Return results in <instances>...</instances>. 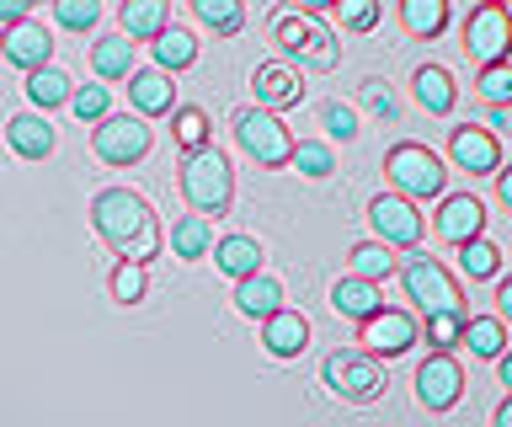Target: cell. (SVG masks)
<instances>
[{"label":"cell","instance_id":"3957f363","mask_svg":"<svg viewBox=\"0 0 512 427\" xmlns=\"http://www.w3.org/2000/svg\"><path fill=\"white\" fill-rule=\"evenodd\" d=\"M272 43H278L288 59H299L304 70H336V59H342L331 27L304 6H278L272 11Z\"/></svg>","mask_w":512,"mask_h":427},{"label":"cell","instance_id":"30bf717a","mask_svg":"<svg viewBox=\"0 0 512 427\" xmlns=\"http://www.w3.org/2000/svg\"><path fill=\"white\" fill-rule=\"evenodd\" d=\"M368 225H374V241L379 246H400V251H416L422 246V235H427V219L416 203L406 198H395V193H379L374 203H368Z\"/></svg>","mask_w":512,"mask_h":427},{"label":"cell","instance_id":"4316f807","mask_svg":"<svg viewBox=\"0 0 512 427\" xmlns=\"http://www.w3.org/2000/svg\"><path fill=\"white\" fill-rule=\"evenodd\" d=\"M150 49H155V70L160 75H176V70H187L192 59H198V43H192V33H187V27H176V22L150 43Z\"/></svg>","mask_w":512,"mask_h":427},{"label":"cell","instance_id":"484cf974","mask_svg":"<svg viewBox=\"0 0 512 427\" xmlns=\"http://www.w3.org/2000/svg\"><path fill=\"white\" fill-rule=\"evenodd\" d=\"M459 347H470L475 358H502L507 353V326H502V315H470L464 321V337H459Z\"/></svg>","mask_w":512,"mask_h":427},{"label":"cell","instance_id":"83f0119b","mask_svg":"<svg viewBox=\"0 0 512 427\" xmlns=\"http://www.w3.org/2000/svg\"><path fill=\"white\" fill-rule=\"evenodd\" d=\"M395 273V251L379 246V241H358L347 251V278H363V283H384Z\"/></svg>","mask_w":512,"mask_h":427},{"label":"cell","instance_id":"60d3db41","mask_svg":"<svg viewBox=\"0 0 512 427\" xmlns=\"http://www.w3.org/2000/svg\"><path fill=\"white\" fill-rule=\"evenodd\" d=\"M464 321H470V315H427V342H432V353H454L459 337H464Z\"/></svg>","mask_w":512,"mask_h":427},{"label":"cell","instance_id":"b9f144b4","mask_svg":"<svg viewBox=\"0 0 512 427\" xmlns=\"http://www.w3.org/2000/svg\"><path fill=\"white\" fill-rule=\"evenodd\" d=\"M320 123H326V134L342 139V145L358 139V113H352L347 102H320Z\"/></svg>","mask_w":512,"mask_h":427},{"label":"cell","instance_id":"5bb4252c","mask_svg":"<svg viewBox=\"0 0 512 427\" xmlns=\"http://www.w3.org/2000/svg\"><path fill=\"white\" fill-rule=\"evenodd\" d=\"M448 155H454V166L470 171V177H496V171H502V139L475 129V123L448 129Z\"/></svg>","mask_w":512,"mask_h":427},{"label":"cell","instance_id":"c3c4849f","mask_svg":"<svg viewBox=\"0 0 512 427\" xmlns=\"http://www.w3.org/2000/svg\"><path fill=\"white\" fill-rule=\"evenodd\" d=\"M496 305H512V278H496Z\"/></svg>","mask_w":512,"mask_h":427},{"label":"cell","instance_id":"836d02e7","mask_svg":"<svg viewBox=\"0 0 512 427\" xmlns=\"http://www.w3.org/2000/svg\"><path fill=\"white\" fill-rule=\"evenodd\" d=\"M171 134H176V145H182L187 155H198V150L214 145V139H208L214 129H208V113H203V107H176V113H171Z\"/></svg>","mask_w":512,"mask_h":427},{"label":"cell","instance_id":"603a6c76","mask_svg":"<svg viewBox=\"0 0 512 427\" xmlns=\"http://www.w3.org/2000/svg\"><path fill=\"white\" fill-rule=\"evenodd\" d=\"M331 305L336 315H347V321H368L374 310H384V299H379V283H363V278H336L331 283Z\"/></svg>","mask_w":512,"mask_h":427},{"label":"cell","instance_id":"6da1fadb","mask_svg":"<svg viewBox=\"0 0 512 427\" xmlns=\"http://www.w3.org/2000/svg\"><path fill=\"white\" fill-rule=\"evenodd\" d=\"M91 225L96 235L107 241V251L128 267H144L160 257V219L150 209V198L134 193V187H102V193L91 198Z\"/></svg>","mask_w":512,"mask_h":427},{"label":"cell","instance_id":"44dd1931","mask_svg":"<svg viewBox=\"0 0 512 427\" xmlns=\"http://www.w3.org/2000/svg\"><path fill=\"white\" fill-rule=\"evenodd\" d=\"M118 22H123V38L128 43H134V38L139 43H155L171 27V6H166V0H123Z\"/></svg>","mask_w":512,"mask_h":427},{"label":"cell","instance_id":"4fadbf2b","mask_svg":"<svg viewBox=\"0 0 512 427\" xmlns=\"http://www.w3.org/2000/svg\"><path fill=\"white\" fill-rule=\"evenodd\" d=\"M251 91H256V102H251V107H262V113H272V118L304 102L299 70H294V65H283V59H267V65H256V70H251Z\"/></svg>","mask_w":512,"mask_h":427},{"label":"cell","instance_id":"7402d4cb","mask_svg":"<svg viewBox=\"0 0 512 427\" xmlns=\"http://www.w3.org/2000/svg\"><path fill=\"white\" fill-rule=\"evenodd\" d=\"M235 310L251 315V321H267V315H278V310H283V283L272 278V273L240 278V283H235Z\"/></svg>","mask_w":512,"mask_h":427},{"label":"cell","instance_id":"ab89813d","mask_svg":"<svg viewBox=\"0 0 512 427\" xmlns=\"http://www.w3.org/2000/svg\"><path fill=\"white\" fill-rule=\"evenodd\" d=\"M112 299H118V305H139L144 294H150V278H144V267H128V262H118L112 267Z\"/></svg>","mask_w":512,"mask_h":427},{"label":"cell","instance_id":"d6986e66","mask_svg":"<svg viewBox=\"0 0 512 427\" xmlns=\"http://www.w3.org/2000/svg\"><path fill=\"white\" fill-rule=\"evenodd\" d=\"M262 342H267V353L272 358H299L304 347H310V321H304L299 310H278V315H267L262 321Z\"/></svg>","mask_w":512,"mask_h":427},{"label":"cell","instance_id":"d590c367","mask_svg":"<svg viewBox=\"0 0 512 427\" xmlns=\"http://www.w3.org/2000/svg\"><path fill=\"white\" fill-rule=\"evenodd\" d=\"M475 97L491 107H512V65H486L475 75Z\"/></svg>","mask_w":512,"mask_h":427},{"label":"cell","instance_id":"9c48e42d","mask_svg":"<svg viewBox=\"0 0 512 427\" xmlns=\"http://www.w3.org/2000/svg\"><path fill=\"white\" fill-rule=\"evenodd\" d=\"M150 145H155L150 123L128 118V113H107L91 129V150H96V161H107V166H139L144 155H150Z\"/></svg>","mask_w":512,"mask_h":427},{"label":"cell","instance_id":"f6af8a7d","mask_svg":"<svg viewBox=\"0 0 512 427\" xmlns=\"http://www.w3.org/2000/svg\"><path fill=\"white\" fill-rule=\"evenodd\" d=\"M496 129H512V107H491V123H486V134Z\"/></svg>","mask_w":512,"mask_h":427},{"label":"cell","instance_id":"7dc6e473","mask_svg":"<svg viewBox=\"0 0 512 427\" xmlns=\"http://www.w3.org/2000/svg\"><path fill=\"white\" fill-rule=\"evenodd\" d=\"M496 193H502V203H512V171H496Z\"/></svg>","mask_w":512,"mask_h":427},{"label":"cell","instance_id":"e575fe53","mask_svg":"<svg viewBox=\"0 0 512 427\" xmlns=\"http://www.w3.org/2000/svg\"><path fill=\"white\" fill-rule=\"evenodd\" d=\"M288 166L304 171L310 182H326L331 171H336V155H331V145H315V139H294V155H288Z\"/></svg>","mask_w":512,"mask_h":427},{"label":"cell","instance_id":"4dcf8cb0","mask_svg":"<svg viewBox=\"0 0 512 427\" xmlns=\"http://www.w3.org/2000/svg\"><path fill=\"white\" fill-rule=\"evenodd\" d=\"M70 91H75V81L64 70H38V75H27V97H32V107L38 113H48V107H70Z\"/></svg>","mask_w":512,"mask_h":427},{"label":"cell","instance_id":"52a82bcc","mask_svg":"<svg viewBox=\"0 0 512 427\" xmlns=\"http://www.w3.org/2000/svg\"><path fill=\"white\" fill-rule=\"evenodd\" d=\"M320 379H326V390L347 406H368V401H379V395L390 390V379H384V369L374 358L368 353H342V347L320 363Z\"/></svg>","mask_w":512,"mask_h":427},{"label":"cell","instance_id":"277c9868","mask_svg":"<svg viewBox=\"0 0 512 427\" xmlns=\"http://www.w3.org/2000/svg\"><path fill=\"white\" fill-rule=\"evenodd\" d=\"M384 177H390V193H395V198L427 203V198L443 193L448 171H443V161H438V155H432L427 145H416V139H400V145L384 155Z\"/></svg>","mask_w":512,"mask_h":427},{"label":"cell","instance_id":"cb8c5ba5","mask_svg":"<svg viewBox=\"0 0 512 427\" xmlns=\"http://www.w3.org/2000/svg\"><path fill=\"white\" fill-rule=\"evenodd\" d=\"M214 267L219 273H230L235 283L262 273V241H251V235H224V241L214 246Z\"/></svg>","mask_w":512,"mask_h":427},{"label":"cell","instance_id":"d6a6232c","mask_svg":"<svg viewBox=\"0 0 512 427\" xmlns=\"http://www.w3.org/2000/svg\"><path fill=\"white\" fill-rule=\"evenodd\" d=\"M459 267H464V278H502V246L475 235V241L459 246Z\"/></svg>","mask_w":512,"mask_h":427},{"label":"cell","instance_id":"ffe728a7","mask_svg":"<svg viewBox=\"0 0 512 427\" xmlns=\"http://www.w3.org/2000/svg\"><path fill=\"white\" fill-rule=\"evenodd\" d=\"M411 97L422 102L432 118H448V113H454V102H459V86H454V75H448L443 65H416Z\"/></svg>","mask_w":512,"mask_h":427},{"label":"cell","instance_id":"e0dca14e","mask_svg":"<svg viewBox=\"0 0 512 427\" xmlns=\"http://www.w3.org/2000/svg\"><path fill=\"white\" fill-rule=\"evenodd\" d=\"M128 102H134V118L176 113V86H171V75H160V70H134V75H128Z\"/></svg>","mask_w":512,"mask_h":427},{"label":"cell","instance_id":"f35d334b","mask_svg":"<svg viewBox=\"0 0 512 427\" xmlns=\"http://www.w3.org/2000/svg\"><path fill=\"white\" fill-rule=\"evenodd\" d=\"M70 113L80 123H102L112 113V97H107V86H75L70 91Z\"/></svg>","mask_w":512,"mask_h":427},{"label":"cell","instance_id":"7a4b0ae2","mask_svg":"<svg viewBox=\"0 0 512 427\" xmlns=\"http://www.w3.org/2000/svg\"><path fill=\"white\" fill-rule=\"evenodd\" d=\"M182 198L198 219H224L235 203V166L224 150H198V155H182Z\"/></svg>","mask_w":512,"mask_h":427},{"label":"cell","instance_id":"ac0fdd59","mask_svg":"<svg viewBox=\"0 0 512 427\" xmlns=\"http://www.w3.org/2000/svg\"><path fill=\"white\" fill-rule=\"evenodd\" d=\"M6 139H11V150L22 155V161H48L59 145V134H54V123H48L43 113H16L6 123Z\"/></svg>","mask_w":512,"mask_h":427},{"label":"cell","instance_id":"8fae6325","mask_svg":"<svg viewBox=\"0 0 512 427\" xmlns=\"http://www.w3.org/2000/svg\"><path fill=\"white\" fill-rule=\"evenodd\" d=\"M358 342H363V353L374 363L379 358H400V353H411V347L422 342V326H416V315H406V310H374L358 326Z\"/></svg>","mask_w":512,"mask_h":427},{"label":"cell","instance_id":"1f68e13d","mask_svg":"<svg viewBox=\"0 0 512 427\" xmlns=\"http://www.w3.org/2000/svg\"><path fill=\"white\" fill-rule=\"evenodd\" d=\"M400 22L411 38H438L448 27V6L443 0H400Z\"/></svg>","mask_w":512,"mask_h":427},{"label":"cell","instance_id":"ee69618b","mask_svg":"<svg viewBox=\"0 0 512 427\" xmlns=\"http://www.w3.org/2000/svg\"><path fill=\"white\" fill-rule=\"evenodd\" d=\"M32 22V0H0V27Z\"/></svg>","mask_w":512,"mask_h":427},{"label":"cell","instance_id":"d4e9b609","mask_svg":"<svg viewBox=\"0 0 512 427\" xmlns=\"http://www.w3.org/2000/svg\"><path fill=\"white\" fill-rule=\"evenodd\" d=\"M91 70L102 75V81H128L134 75V43L123 33H107L91 43Z\"/></svg>","mask_w":512,"mask_h":427},{"label":"cell","instance_id":"f1b7e54d","mask_svg":"<svg viewBox=\"0 0 512 427\" xmlns=\"http://www.w3.org/2000/svg\"><path fill=\"white\" fill-rule=\"evenodd\" d=\"M171 251L182 262H198V257H208V251H214V225H208V219H198V214H182L171 225Z\"/></svg>","mask_w":512,"mask_h":427},{"label":"cell","instance_id":"8992f818","mask_svg":"<svg viewBox=\"0 0 512 427\" xmlns=\"http://www.w3.org/2000/svg\"><path fill=\"white\" fill-rule=\"evenodd\" d=\"M230 134L262 171H283L288 155H294V134L283 129V118H272V113H262V107H251V102L230 113Z\"/></svg>","mask_w":512,"mask_h":427},{"label":"cell","instance_id":"2e32d148","mask_svg":"<svg viewBox=\"0 0 512 427\" xmlns=\"http://www.w3.org/2000/svg\"><path fill=\"white\" fill-rule=\"evenodd\" d=\"M480 230H486V203H480L475 193H454V198H443V209H438V235H443L448 246L475 241Z\"/></svg>","mask_w":512,"mask_h":427},{"label":"cell","instance_id":"ba28073f","mask_svg":"<svg viewBox=\"0 0 512 427\" xmlns=\"http://www.w3.org/2000/svg\"><path fill=\"white\" fill-rule=\"evenodd\" d=\"M464 54L486 65H512V17L502 0H480V6L464 17Z\"/></svg>","mask_w":512,"mask_h":427},{"label":"cell","instance_id":"8d00e7d4","mask_svg":"<svg viewBox=\"0 0 512 427\" xmlns=\"http://www.w3.org/2000/svg\"><path fill=\"white\" fill-rule=\"evenodd\" d=\"M326 11L352 33H368L379 22V0H326Z\"/></svg>","mask_w":512,"mask_h":427},{"label":"cell","instance_id":"f546056e","mask_svg":"<svg viewBox=\"0 0 512 427\" xmlns=\"http://www.w3.org/2000/svg\"><path fill=\"white\" fill-rule=\"evenodd\" d=\"M192 17H198L214 38H235L246 27V6L240 0H192Z\"/></svg>","mask_w":512,"mask_h":427},{"label":"cell","instance_id":"7bdbcfd3","mask_svg":"<svg viewBox=\"0 0 512 427\" xmlns=\"http://www.w3.org/2000/svg\"><path fill=\"white\" fill-rule=\"evenodd\" d=\"M358 97H363V107H368L374 118H395V91L384 86L379 75H368V81L358 86Z\"/></svg>","mask_w":512,"mask_h":427},{"label":"cell","instance_id":"bcb514c9","mask_svg":"<svg viewBox=\"0 0 512 427\" xmlns=\"http://www.w3.org/2000/svg\"><path fill=\"white\" fill-rule=\"evenodd\" d=\"M491 427H512V401H496V411H491Z\"/></svg>","mask_w":512,"mask_h":427},{"label":"cell","instance_id":"7c38bea8","mask_svg":"<svg viewBox=\"0 0 512 427\" xmlns=\"http://www.w3.org/2000/svg\"><path fill=\"white\" fill-rule=\"evenodd\" d=\"M464 395V369L454 353H427L422 363H416V401H422L427 411H454Z\"/></svg>","mask_w":512,"mask_h":427},{"label":"cell","instance_id":"74e56055","mask_svg":"<svg viewBox=\"0 0 512 427\" xmlns=\"http://www.w3.org/2000/svg\"><path fill=\"white\" fill-rule=\"evenodd\" d=\"M54 22L70 27V33H91L102 22V6L96 0H54Z\"/></svg>","mask_w":512,"mask_h":427},{"label":"cell","instance_id":"5b68a950","mask_svg":"<svg viewBox=\"0 0 512 427\" xmlns=\"http://www.w3.org/2000/svg\"><path fill=\"white\" fill-rule=\"evenodd\" d=\"M395 273H400V283H406V299H416L422 315H464V294H459L454 273H448L438 257L416 251V257L395 262Z\"/></svg>","mask_w":512,"mask_h":427},{"label":"cell","instance_id":"9a60e30c","mask_svg":"<svg viewBox=\"0 0 512 427\" xmlns=\"http://www.w3.org/2000/svg\"><path fill=\"white\" fill-rule=\"evenodd\" d=\"M0 54H6L16 70L38 75V70H48V59H54V38H48L43 22H16L0 33Z\"/></svg>","mask_w":512,"mask_h":427}]
</instances>
